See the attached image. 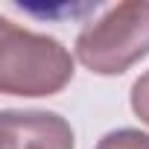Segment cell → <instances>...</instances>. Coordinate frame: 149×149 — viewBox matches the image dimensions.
I'll use <instances>...</instances> for the list:
<instances>
[{
	"label": "cell",
	"mask_w": 149,
	"mask_h": 149,
	"mask_svg": "<svg viewBox=\"0 0 149 149\" xmlns=\"http://www.w3.org/2000/svg\"><path fill=\"white\" fill-rule=\"evenodd\" d=\"M149 56V0L111 6L76 35V58L97 76H120Z\"/></svg>",
	"instance_id": "cell-2"
},
{
	"label": "cell",
	"mask_w": 149,
	"mask_h": 149,
	"mask_svg": "<svg viewBox=\"0 0 149 149\" xmlns=\"http://www.w3.org/2000/svg\"><path fill=\"white\" fill-rule=\"evenodd\" d=\"M70 123L56 111H3L0 149H73Z\"/></svg>",
	"instance_id": "cell-3"
},
{
	"label": "cell",
	"mask_w": 149,
	"mask_h": 149,
	"mask_svg": "<svg viewBox=\"0 0 149 149\" xmlns=\"http://www.w3.org/2000/svg\"><path fill=\"white\" fill-rule=\"evenodd\" d=\"M97 149H149V134L140 129H114L102 134Z\"/></svg>",
	"instance_id": "cell-4"
},
{
	"label": "cell",
	"mask_w": 149,
	"mask_h": 149,
	"mask_svg": "<svg viewBox=\"0 0 149 149\" xmlns=\"http://www.w3.org/2000/svg\"><path fill=\"white\" fill-rule=\"evenodd\" d=\"M129 100H132V111L137 114V120L149 126V70L137 76V82L132 85V97Z\"/></svg>",
	"instance_id": "cell-5"
},
{
	"label": "cell",
	"mask_w": 149,
	"mask_h": 149,
	"mask_svg": "<svg viewBox=\"0 0 149 149\" xmlns=\"http://www.w3.org/2000/svg\"><path fill=\"white\" fill-rule=\"evenodd\" d=\"M73 79L70 50L41 32L0 18V91L9 97H53Z\"/></svg>",
	"instance_id": "cell-1"
}]
</instances>
